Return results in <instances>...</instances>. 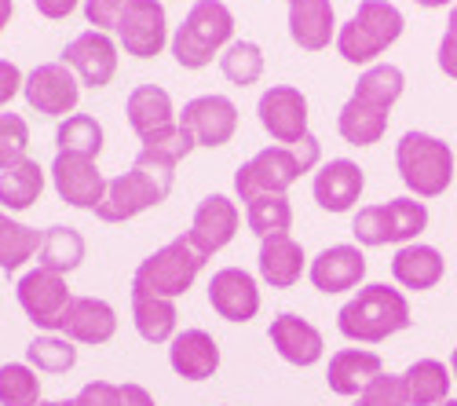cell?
I'll use <instances>...</instances> for the list:
<instances>
[{
	"mask_svg": "<svg viewBox=\"0 0 457 406\" xmlns=\"http://www.w3.org/2000/svg\"><path fill=\"white\" fill-rule=\"evenodd\" d=\"M245 224L260 242L271 235H289L293 205L286 195H256L253 202H245Z\"/></svg>",
	"mask_w": 457,
	"mask_h": 406,
	"instance_id": "e575fe53",
	"label": "cell"
},
{
	"mask_svg": "<svg viewBox=\"0 0 457 406\" xmlns=\"http://www.w3.org/2000/svg\"><path fill=\"white\" fill-rule=\"evenodd\" d=\"M385 374V362L377 352L366 348H340L337 355H329V370H326V385L333 395H362L366 385L373 377Z\"/></svg>",
	"mask_w": 457,
	"mask_h": 406,
	"instance_id": "d4e9b609",
	"label": "cell"
},
{
	"mask_svg": "<svg viewBox=\"0 0 457 406\" xmlns=\"http://www.w3.org/2000/svg\"><path fill=\"white\" fill-rule=\"evenodd\" d=\"M322 158V143L315 136H303L296 146H263L235 172V191L242 202H253L256 195H286L293 183L312 172Z\"/></svg>",
	"mask_w": 457,
	"mask_h": 406,
	"instance_id": "3957f363",
	"label": "cell"
},
{
	"mask_svg": "<svg viewBox=\"0 0 457 406\" xmlns=\"http://www.w3.org/2000/svg\"><path fill=\"white\" fill-rule=\"evenodd\" d=\"M195 136H190L179 121L172 125V128H165V132H158V136H150V139H143V151H154V154H165V158H172L176 165L195 151Z\"/></svg>",
	"mask_w": 457,
	"mask_h": 406,
	"instance_id": "b9f144b4",
	"label": "cell"
},
{
	"mask_svg": "<svg viewBox=\"0 0 457 406\" xmlns=\"http://www.w3.org/2000/svg\"><path fill=\"white\" fill-rule=\"evenodd\" d=\"M125 4L129 0H85V19H88L92 29L110 33V29H118Z\"/></svg>",
	"mask_w": 457,
	"mask_h": 406,
	"instance_id": "7bdbcfd3",
	"label": "cell"
},
{
	"mask_svg": "<svg viewBox=\"0 0 457 406\" xmlns=\"http://www.w3.org/2000/svg\"><path fill=\"white\" fill-rule=\"evenodd\" d=\"M289 37L303 52H322L337 41V15L329 0H289Z\"/></svg>",
	"mask_w": 457,
	"mask_h": 406,
	"instance_id": "603a6c76",
	"label": "cell"
},
{
	"mask_svg": "<svg viewBox=\"0 0 457 406\" xmlns=\"http://www.w3.org/2000/svg\"><path fill=\"white\" fill-rule=\"evenodd\" d=\"M12 0H0V33H4V26H8V19H12Z\"/></svg>",
	"mask_w": 457,
	"mask_h": 406,
	"instance_id": "681fc988",
	"label": "cell"
},
{
	"mask_svg": "<svg viewBox=\"0 0 457 406\" xmlns=\"http://www.w3.org/2000/svg\"><path fill=\"white\" fill-rule=\"evenodd\" d=\"M37 406H78V402H73V399H55V402H45V399H41Z\"/></svg>",
	"mask_w": 457,
	"mask_h": 406,
	"instance_id": "816d5d0a",
	"label": "cell"
},
{
	"mask_svg": "<svg viewBox=\"0 0 457 406\" xmlns=\"http://www.w3.org/2000/svg\"><path fill=\"white\" fill-rule=\"evenodd\" d=\"M202 268H205V256L195 249V242H190L187 235H179V238L165 242L162 249H154L146 256V261L136 268V275H132V286L154 293V297L176 301L190 286H195Z\"/></svg>",
	"mask_w": 457,
	"mask_h": 406,
	"instance_id": "ba28073f",
	"label": "cell"
},
{
	"mask_svg": "<svg viewBox=\"0 0 457 406\" xmlns=\"http://www.w3.org/2000/svg\"><path fill=\"white\" fill-rule=\"evenodd\" d=\"M78 4H81V0H33V8L41 12L45 19H66Z\"/></svg>",
	"mask_w": 457,
	"mask_h": 406,
	"instance_id": "7dc6e473",
	"label": "cell"
},
{
	"mask_svg": "<svg viewBox=\"0 0 457 406\" xmlns=\"http://www.w3.org/2000/svg\"><path fill=\"white\" fill-rule=\"evenodd\" d=\"M169 366L183 381H209L220 370V344L205 329H183L169 341Z\"/></svg>",
	"mask_w": 457,
	"mask_h": 406,
	"instance_id": "44dd1931",
	"label": "cell"
},
{
	"mask_svg": "<svg viewBox=\"0 0 457 406\" xmlns=\"http://www.w3.org/2000/svg\"><path fill=\"white\" fill-rule=\"evenodd\" d=\"M59 334L73 344H106L118 334V311L103 297H73L59 322Z\"/></svg>",
	"mask_w": 457,
	"mask_h": 406,
	"instance_id": "d6986e66",
	"label": "cell"
},
{
	"mask_svg": "<svg viewBox=\"0 0 457 406\" xmlns=\"http://www.w3.org/2000/svg\"><path fill=\"white\" fill-rule=\"evenodd\" d=\"M366 191V172L348 162V158H333L315 172L312 195L326 212H348Z\"/></svg>",
	"mask_w": 457,
	"mask_h": 406,
	"instance_id": "ffe728a7",
	"label": "cell"
},
{
	"mask_svg": "<svg viewBox=\"0 0 457 406\" xmlns=\"http://www.w3.org/2000/svg\"><path fill=\"white\" fill-rule=\"evenodd\" d=\"M428 228V205L421 198H392L385 205H362L355 212L352 235L359 245H410Z\"/></svg>",
	"mask_w": 457,
	"mask_h": 406,
	"instance_id": "52a82bcc",
	"label": "cell"
},
{
	"mask_svg": "<svg viewBox=\"0 0 457 406\" xmlns=\"http://www.w3.org/2000/svg\"><path fill=\"white\" fill-rule=\"evenodd\" d=\"M403 88H406V73H403L399 66H392V62H373V66H366V70L359 73V85H355L352 95H359V99H366V103H373V106H380V110H392V106L399 103Z\"/></svg>",
	"mask_w": 457,
	"mask_h": 406,
	"instance_id": "836d02e7",
	"label": "cell"
},
{
	"mask_svg": "<svg viewBox=\"0 0 457 406\" xmlns=\"http://www.w3.org/2000/svg\"><path fill=\"white\" fill-rule=\"evenodd\" d=\"M256 118L278 146H296L308 132V95L293 85H271L256 103Z\"/></svg>",
	"mask_w": 457,
	"mask_h": 406,
	"instance_id": "8fae6325",
	"label": "cell"
},
{
	"mask_svg": "<svg viewBox=\"0 0 457 406\" xmlns=\"http://www.w3.org/2000/svg\"><path fill=\"white\" fill-rule=\"evenodd\" d=\"M413 4H421V8H446V4H450V8H453L457 0H413Z\"/></svg>",
	"mask_w": 457,
	"mask_h": 406,
	"instance_id": "f907efd6",
	"label": "cell"
},
{
	"mask_svg": "<svg viewBox=\"0 0 457 406\" xmlns=\"http://www.w3.org/2000/svg\"><path fill=\"white\" fill-rule=\"evenodd\" d=\"M26 362L41 374H66L78 366V348H73V341H66V337L45 334V337H33L26 344Z\"/></svg>",
	"mask_w": 457,
	"mask_h": 406,
	"instance_id": "8d00e7d4",
	"label": "cell"
},
{
	"mask_svg": "<svg viewBox=\"0 0 457 406\" xmlns=\"http://www.w3.org/2000/svg\"><path fill=\"white\" fill-rule=\"evenodd\" d=\"M388 114L392 110H380V106L352 95L337 114V132L345 136V143H352V146H373V143H380V136L388 132Z\"/></svg>",
	"mask_w": 457,
	"mask_h": 406,
	"instance_id": "f1b7e54d",
	"label": "cell"
},
{
	"mask_svg": "<svg viewBox=\"0 0 457 406\" xmlns=\"http://www.w3.org/2000/svg\"><path fill=\"white\" fill-rule=\"evenodd\" d=\"M403 12L392 0H362L355 15L337 29V52L355 66H370L377 55H385L403 37Z\"/></svg>",
	"mask_w": 457,
	"mask_h": 406,
	"instance_id": "5b68a950",
	"label": "cell"
},
{
	"mask_svg": "<svg viewBox=\"0 0 457 406\" xmlns=\"http://www.w3.org/2000/svg\"><path fill=\"white\" fill-rule=\"evenodd\" d=\"M172 176H176L172 158L143 151L139 146L132 169L106 183V195H103V205L96 209V216L103 220V224H125V220H136L139 212L154 209L169 198Z\"/></svg>",
	"mask_w": 457,
	"mask_h": 406,
	"instance_id": "6da1fadb",
	"label": "cell"
},
{
	"mask_svg": "<svg viewBox=\"0 0 457 406\" xmlns=\"http://www.w3.org/2000/svg\"><path fill=\"white\" fill-rule=\"evenodd\" d=\"M439 406H457V399H446V402H439Z\"/></svg>",
	"mask_w": 457,
	"mask_h": 406,
	"instance_id": "db71d44e",
	"label": "cell"
},
{
	"mask_svg": "<svg viewBox=\"0 0 457 406\" xmlns=\"http://www.w3.org/2000/svg\"><path fill=\"white\" fill-rule=\"evenodd\" d=\"M410 304L388 282H370L337 311V329L355 344H380L410 329Z\"/></svg>",
	"mask_w": 457,
	"mask_h": 406,
	"instance_id": "7a4b0ae2",
	"label": "cell"
},
{
	"mask_svg": "<svg viewBox=\"0 0 457 406\" xmlns=\"http://www.w3.org/2000/svg\"><path fill=\"white\" fill-rule=\"evenodd\" d=\"M209 304L227 322H249L260 311V289L245 268H220L209 282Z\"/></svg>",
	"mask_w": 457,
	"mask_h": 406,
	"instance_id": "ac0fdd59",
	"label": "cell"
},
{
	"mask_svg": "<svg viewBox=\"0 0 457 406\" xmlns=\"http://www.w3.org/2000/svg\"><path fill=\"white\" fill-rule=\"evenodd\" d=\"M22 70L12 59H0V106H8L19 92H22Z\"/></svg>",
	"mask_w": 457,
	"mask_h": 406,
	"instance_id": "bcb514c9",
	"label": "cell"
},
{
	"mask_svg": "<svg viewBox=\"0 0 457 406\" xmlns=\"http://www.w3.org/2000/svg\"><path fill=\"white\" fill-rule=\"evenodd\" d=\"M308 278L319 293H348V289H362V278H366V253L362 245H329L322 249L312 268H308Z\"/></svg>",
	"mask_w": 457,
	"mask_h": 406,
	"instance_id": "e0dca14e",
	"label": "cell"
},
{
	"mask_svg": "<svg viewBox=\"0 0 457 406\" xmlns=\"http://www.w3.org/2000/svg\"><path fill=\"white\" fill-rule=\"evenodd\" d=\"M125 114H129V125L132 132L143 139L158 136L165 128H172L179 121V114L172 110V95L162 88V85H139L129 92V103H125Z\"/></svg>",
	"mask_w": 457,
	"mask_h": 406,
	"instance_id": "484cf974",
	"label": "cell"
},
{
	"mask_svg": "<svg viewBox=\"0 0 457 406\" xmlns=\"http://www.w3.org/2000/svg\"><path fill=\"white\" fill-rule=\"evenodd\" d=\"M450 374H453V381H457V348L450 352Z\"/></svg>",
	"mask_w": 457,
	"mask_h": 406,
	"instance_id": "f5cc1de1",
	"label": "cell"
},
{
	"mask_svg": "<svg viewBox=\"0 0 457 406\" xmlns=\"http://www.w3.org/2000/svg\"><path fill=\"white\" fill-rule=\"evenodd\" d=\"M113 33H118L125 55H136V59L162 55V48L169 45L165 4L162 0H129L125 12H121V22H118Z\"/></svg>",
	"mask_w": 457,
	"mask_h": 406,
	"instance_id": "7c38bea8",
	"label": "cell"
},
{
	"mask_svg": "<svg viewBox=\"0 0 457 406\" xmlns=\"http://www.w3.org/2000/svg\"><path fill=\"white\" fill-rule=\"evenodd\" d=\"M439 70L446 73V78L457 81V4L450 8V19H446V33H443V41H439V55H436Z\"/></svg>",
	"mask_w": 457,
	"mask_h": 406,
	"instance_id": "f6af8a7d",
	"label": "cell"
},
{
	"mask_svg": "<svg viewBox=\"0 0 457 406\" xmlns=\"http://www.w3.org/2000/svg\"><path fill=\"white\" fill-rule=\"evenodd\" d=\"M41 242H45V231H33L0 209V271L15 275L26 261L41 253Z\"/></svg>",
	"mask_w": 457,
	"mask_h": 406,
	"instance_id": "d6a6232c",
	"label": "cell"
},
{
	"mask_svg": "<svg viewBox=\"0 0 457 406\" xmlns=\"http://www.w3.org/2000/svg\"><path fill=\"white\" fill-rule=\"evenodd\" d=\"M26 151H29V125L26 118L19 114H0V172L26 162Z\"/></svg>",
	"mask_w": 457,
	"mask_h": 406,
	"instance_id": "ab89813d",
	"label": "cell"
},
{
	"mask_svg": "<svg viewBox=\"0 0 457 406\" xmlns=\"http://www.w3.org/2000/svg\"><path fill=\"white\" fill-rule=\"evenodd\" d=\"M121 406H158V402H154V395H150L143 385L129 381V385H121Z\"/></svg>",
	"mask_w": 457,
	"mask_h": 406,
	"instance_id": "c3c4849f",
	"label": "cell"
},
{
	"mask_svg": "<svg viewBox=\"0 0 457 406\" xmlns=\"http://www.w3.org/2000/svg\"><path fill=\"white\" fill-rule=\"evenodd\" d=\"M179 125L195 136L198 146H223L231 143V136L238 132V106L227 99V95H198L183 103V114Z\"/></svg>",
	"mask_w": 457,
	"mask_h": 406,
	"instance_id": "9a60e30c",
	"label": "cell"
},
{
	"mask_svg": "<svg viewBox=\"0 0 457 406\" xmlns=\"http://www.w3.org/2000/svg\"><path fill=\"white\" fill-rule=\"evenodd\" d=\"M359 406H410L403 374H380V377H373L366 385V392L359 395Z\"/></svg>",
	"mask_w": 457,
	"mask_h": 406,
	"instance_id": "60d3db41",
	"label": "cell"
},
{
	"mask_svg": "<svg viewBox=\"0 0 457 406\" xmlns=\"http://www.w3.org/2000/svg\"><path fill=\"white\" fill-rule=\"evenodd\" d=\"M176 301L154 297V293L132 286V322L146 344H169L176 337Z\"/></svg>",
	"mask_w": 457,
	"mask_h": 406,
	"instance_id": "83f0119b",
	"label": "cell"
},
{
	"mask_svg": "<svg viewBox=\"0 0 457 406\" xmlns=\"http://www.w3.org/2000/svg\"><path fill=\"white\" fill-rule=\"evenodd\" d=\"M235 37V15L223 0H195V8L172 33V59L183 70H202L212 62L216 52H223Z\"/></svg>",
	"mask_w": 457,
	"mask_h": 406,
	"instance_id": "277c9868",
	"label": "cell"
},
{
	"mask_svg": "<svg viewBox=\"0 0 457 406\" xmlns=\"http://www.w3.org/2000/svg\"><path fill=\"white\" fill-rule=\"evenodd\" d=\"M15 297H19V308L22 315L37 326V329H59L66 308H70V286H66V275H55V271H45V268H33L19 278L15 286Z\"/></svg>",
	"mask_w": 457,
	"mask_h": 406,
	"instance_id": "30bf717a",
	"label": "cell"
},
{
	"mask_svg": "<svg viewBox=\"0 0 457 406\" xmlns=\"http://www.w3.org/2000/svg\"><path fill=\"white\" fill-rule=\"evenodd\" d=\"M55 146H59V154L99 158V151H103V125L92 114H70L55 128Z\"/></svg>",
	"mask_w": 457,
	"mask_h": 406,
	"instance_id": "d590c367",
	"label": "cell"
},
{
	"mask_svg": "<svg viewBox=\"0 0 457 406\" xmlns=\"http://www.w3.org/2000/svg\"><path fill=\"white\" fill-rule=\"evenodd\" d=\"M238 224H242L238 205H235L231 198H223V195H209V198L198 202L187 238L195 242V249L209 261L212 253H220L223 245H231V242H235Z\"/></svg>",
	"mask_w": 457,
	"mask_h": 406,
	"instance_id": "2e32d148",
	"label": "cell"
},
{
	"mask_svg": "<svg viewBox=\"0 0 457 406\" xmlns=\"http://www.w3.org/2000/svg\"><path fill=\"white\" fill-rule=\"evenodd\" d=\"M268 341L275 344V352L289 362V366H315L322 359V334L293 311H282L278 319H271L268 326Z\"/></svg>",
	"mask_w": 457,
	"mask_h": 406,
	"instance_id": "7402d4cb",
	"label": "cell"
},
{
	"mask_svg": "<svg viewBox=\"0 0 457 406\" xmlns=\"http://www.w3.org/2000/svg\"><path fill=\"white\" fill-rule=\"evenodd\" d=\"M220 70H223V78L231 81V85H238V88L256 85L260 73H263V52H260V45H253V41H231V45L223 48V55H220Z\"/></svg>",
	"mask_w": 457,
	"mask_h": 406,
	"instance_id": "f35d334b",
	"label": "cell"
},
{
	"mask_svg": "<svg viewBox=\"0 0 457 406\" xmlns=\"http://www.w3.org/2000/svg\"><path fill=\"white\" fill-rule=\"evenodd\" d=\"M303 245L293 238V235H271L260 242V256H256V268H260V278L268 282L271 289H293L303 275Z\"/></svg>",
	"mask_w": 457,
	"mask_h": 406,
	"instance_id": "cb8c5ba5",
	"label": "cell"
},
{
	"mask_svg": "<svg viewBox=\"0 0 457 406\" xmlns=\"http://www.w3.org/2000/svg\"><path fill=\"white\" fill-rule=\"evenodd\" d=\"M78 81L88 85V88H106L118 73V45H113L110 33H99V29H85L78 33L73 41L62 48V59Z\"/></svg>",
	"mask_w": 457,
	"mask_h": 406,
	"instance_id": "5bb4252c",
	"label": "cell"
},
{
	"mask_svg": "<svg viewBox=\"0 0 457 406\" xmlns=\"http://www.w3.org/2000/svg\"><path fill=\"white\" fill-rule=\"evenodd\" d=\"M26 103L45 118H70L81 99V81L66 62H41L22 81Z\"/></svg>",
	"mask_w": 457,
	"mask_h": 406,
	"instance_id": "9c48e42d",
	"label": "cell"
},
{
	"mask_svg": "<svg viewBox=\"0 0 457 406\" xmlns=\"http://www.w3.org/2000/svg\"><path fill=\"white\" fill-rule=\"evenodd\" d=\"M52 183L66 205L73 209H88L96 212L103 205V195H106V176L99 172V162L96 158H81V154H59L55 151V162H52Z\"/></svg>",
	"mask_w": 457,
	"mask_h": 406,
	"instance_id": "4fadbf2b",
	"label": "cell"
},
{
	"mask_svg": "<svg viewBox=\"0 0 457 406\" xmlns=\"http://www.w3.org/2000/svg\"><path fill=\"white\" fill-rule=\"evenodd\" d=\"M406 395H410V406H439L450 399V385H453V374L446 370V362L439 359H417L406 366Z\"/></svg>",
	"mask_w": 457,
	"mask_h": 406,
	"instance_id": "f546056e",
	"label": "cell"
},
{
	"mask_svg": "<svg viewBox=\"0 0 457 406\" xmlns=\"http://www.w3.org/2000/svg\"><path fill=\"white\" fill-rule=\"evenodd\" d=\"M395 169L399 179L406 183V191L413 198H439L453 183V151L450 143L428 132H406L395 143Z\"/></svg>",
	"mask_w": 457,
	"mask_h": 406,
	"instance_id": "8992f818",
	"label": "cell"
},
{
	"mask_svg": "<svg viewBox=\"0 0 457 406\" xmlns=\"http://www.w3.org/2000/svg\"><path fill=\"white\" fill-rule=\"evenodd\" d=\"M78 406H121V385L110 381H88L78 395H73Z\"/></svg>",
	"mask_w": 457,
	"mask_h": 406,
	"instance_id": "ee69618b",
	"label": "cell"
},
{
	"mask_svg": "<svg viewBox=\"0 0 457 406\" xmlns=\"http://www.w3.org/2000/svg\"><path fill=\"white\" fill-rule=\"evenodd\" d=\"M443 253L436 245H425V242H410V245H399L395 256H392V278L403 286V289H436L443 282Z\"/></svg>",
	"mask_w": 457,
	"mask_h": 406,
	"instance_id": "4316f807",
	"label": "cell"
},
{
	"mask_svg": "<svg viewBox=\"0 0 457 406\" xmlns=\"http://www.w3.org/2000/svg\"><path fill=\"white\" fill-rule=\"evenodd\" d=\"M85 261V235L78 228H48L45 231V242H41V253H37V268L45 271H55V275H70L78 271Z\"/></svg>",
	"mask_w": 457,
	"mask_h": 406,
	"instance_id": "1f68e13d",
	"label": "cell"
},
{
	"mask_svg": "<svg viewBox=\"0 0 457 406\" xmlns=\"http://www.w3.org/2000/svg\"><path fill=\"white\" fill-rule=\"evenodd\" d=\"M41 195H45V169L33 158L0 172V209L4 212H22V209L37 205Z\"/></svg>",
	"mask_w": 457,
	"mask_h": 406,
	"instance_id": "4dcf8cb0",
	"label": "cell"
},
{
	"mask_svg": "<svg viewBox=\"0 0 457 406\" xmlns=\"http://www.w3.org/2000/svg\"><path fill=\"white\" fill-rule=\"evenodd\" d=\"M41 402V377L29 362L0 366V406H37Z\"/></svg>",
	"mask_w": 457,
	"mask_h": 406,
	"instance_id": "74e56055",
	"label": "cell"
}]
</instances>
